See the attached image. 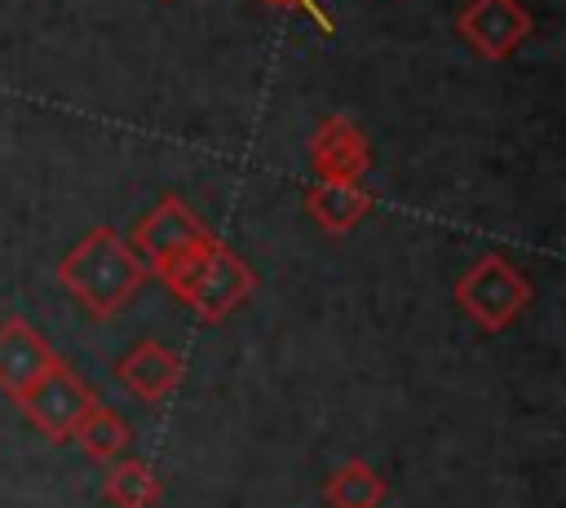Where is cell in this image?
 Returning a JSON list of instances; mask_svg holds the SVG:
<instances>
[{
	"instance_id": "obj_1",
	"label": "cell",
	"mask_w": 566,
	"mask_h": 508,
	"mask_svg": "<svg viewBox=\"0 0 566 508\" xmlns=\"http://www.w3.org/2000/svg\"><path fill=\"white\" fill-rule=\"evenodd\" d=\"M146 265L142 256L128 247V239L111 225L88 230L80 243H71V252L57 261V283L93 314V318H115L128 296L146 283Z\"/></svg>"
},
{
	"instance_id": "obj_2",
	"label": "cell",
	"mask_w": 566,
	"mask_h": 508,
	"mask_svg": "<svg viewBox=\"0 0 566 508\" xmlns=\"http://www.w3.org/2000/svg\"><path fill=\"white\" fill-rule=\"evenodd\" d=\"M168 292L181 296L203 322H226L256 287V274L248 261H239L221 239H208L199 243L186 261H177L168 274H164Z\"/></svg>"
},
{
	"instance_id": "obj_3",
	"label": "cell",
	"mask_w": 566,
	"mask_h": 508,
	"mask_svg": "<svg viewBox=\"0 0 566 508\" xmlns=\"http://www.w3.org/2000/svg\"><path fill=\"white\" fill-rule=\"evenodd\" d=\"M455 305L482 327V331H504L522 318V309L531 305V278L500 252L478 256L460 278H455Z\"/></svg>"
},
{
	"instance_id": "obj_4",
	"label": "cell",
	"mask_w": 566,
	"mask_h": 508,
	"mask_svg": "<svg viewBox=\"0 0 566 508\" xmlns=\"http://www.w3.org/2000/svg\"><path fill=\"white\" fill-rule=\"evenodd\" d=\"M212 239V230L181 203V199H159L146 216H137V225H133V239H128V247L142 256V265L150 269V274H168L177 261H186L199 243H208Z\"/></svg>"
},
{
	"instance_id": "obj_5",
	"label": "cell",
	"mask_w": 566,
	"mask_h": 508,
	"mask_svg": "<svg viewBox=\"0 0 566 508\" xmlns=\"http://www.w3.org/2000/svg\"><path fill=\"white\" fill-rule=\"evenodd\" d=\"M22 415L49 437V442H71L75 424L84 420V411L97 402V393L71 371V367H49L35 384H27L22 393H13Z\"/></svg>"
},
{
	"instance_id": "obj_6",
	"label": "cell",
	"mask_w": 566,
	"mask_h": 508,
	"mask_svg": "<svg viewBox=\"0 0 566 508\" xmlns=\"http://www.w3.org/2000/svg\"><path fill=\"white\" fill-rule=\"evenodd\" d=\"M531 13L517 4V0H473L460 9L455 18V31L469 40V49L486 62H504L513 57L526 35H531Z\"/></svg>"
},
{
	"instance_id": "obj_7",
	"label": "cell",
	"mask_w": 566,
	"mask_h": 508,
	"mask_svg": "<svg viewBox=\"0 0 566 508\" xmlns=\"http://www.w3.org/2000/svg\"><path fill=\"white\" fill-rule=\"evenodd\" d=\"M310 163L318 181H363L371 168V141L363 124L349 115H327L310 137Z\"/></svg>"
},
{
	"instance_id": "obj_8",
	"label": "cell",
	"mask_w": 566,
	"mask_h": 508,
	"mask_svg": "<svg viewBox=\"0 0 566 508\" xmlns=\"http://www.w3.org/2000/svg\"><path fill=\"white\" fill-rule=\"evenodd\" d=\"M115 375H119V384H124L137 402L155 406V402H164V398L181 384L186 362H181V353L168 349L164 340H137V345L119 358Z\"/></svg>"
},
{
	"instance_id": "obj_9",
	"label": "cell",
	"mask_w": 566,
	"mask_h": 508,
	"mask_svg": "<svg viewBox=\"0 0 566 508\" xmlns=\"http://www.w3.org/2000/svg\"><path fill=\"white\" fill-rule=\"evenodd\" d=\"M49 367H57L53 345L27 318H4L0 322V389L4 393H22Z\"/></svg>"
},
{
	"instance_id": "obj_10",
	"label": "cell",
	"mask_w": 566,
	"mask_h": 508,
	"mask_svg": "<svg viewBox=\"0 0 566 508\" xmlns=\"http://www.w3.org/2000/svg\"><path fill=\"white\" fill-rule=\"evenodd\" d=\"M305 208H310V216H314L327 234H349L354 225L367 221V212L376 208V194L363 190L358 181H318V186L305 194Z\"/></svg>"
},
{
	"instance_id": "obj_11",
	"label": "cell",
	"mask_w": 566,
	"mask_h": 508,
	"mask_svg": "<svg viewBox=\"0 0 566 508\" xmlns=\"http://www.w3.org/2000/svg\"><path fill=\"white\" fill-rule=\"evenodd\" d=\"M385 495H389V486L367 459H345L323 486V499L332 508H380Z\"/></svg>"
},
{
	"instance_id": "obj_12",
	"label": "cell",
	"mask_w": 566,
	"mask_h": 508,
	"mask_svg": "<svg viewBox=\"0 0 566 508\" xmlns=\"http://www.w3.org/2000/svg\"><path fill=\"white\" fill-rule=\"evenodd\" d=\"M71 442H75L88 459L106 464V459H119V455H124V446H128V424H124V415H119V411H111V406L93 402V406L84 411V420L75 424Z\"/></svg>"
},
{
	"instance_id": "obj_13",
	"label": "cell",
	"mask_w": 566,
	"mask_h": 508,
	"mask_svg": "<svg viewBox=\"0 0 566 508\" xmlns=\"http://www.w3.org/2000/svg\"><path fill=\"white\" fill-rule=\"evenodd\" d=\"M102 490L115 508H155L164 495V481L146 459H115Z\"/></svg>"
},
{
	"instance_id": "obj_14",
	"label": "cell",
	"mask_w": 566,
	"mask_h": 508,
	"mask_svg": "<svg viewBox=\"0 0 566 508\" xmlns=\"http://www.w3.org/2000/svg\"><path fill=\"white\" fill-rule=\"evenodd\" d=\"M270 4H292V9H301V13H310V18H314V22L323 27V31H332V18L323 13V4H318V0H270Z\"/></svg>"
}]
</instances>
